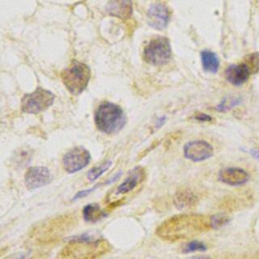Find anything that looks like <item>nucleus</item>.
<instances>
[{
  "instance_id": "obj_25",
  "label": "nucleus",
  "mask_w": 259,
  "mask_h": 259,
  "mask_svg": "<svg viewBox=\"0 0 259 259\" xmlns=\"http://www.w3.org/2000/svg\"><path fill=\"white\" fill-rule=\"evenodd\" d=\"M26 255H27V254H25V253H19V254H17V255H14V256H12V257L7 258V259H24V258L26 257Z\"/></svg>"
},
{
  "instance_id": "obj_15",
  "label": "nucleus",
  "mask_w": 259,
  "mask_h": 259,
  "mask_svg": "<svg viewBox=\"0 0 259 259\" xmlns=\"http://www.w3.org/2000/svg\"><path fill=\"white\" fill-rule=\"evenodd\" d=\"M106 217V212L97 203H89L83 208V218L86 222L95 223Z\"/></svg>"
},
{
  "instance_id": "obj_17",
  "label": "nucleus",
  "mask_w": 259,
  "mask_h": 259,
  "mask_svg": "<svg viewBox=\"0 0 259 259\" xmlns=\"http://www.w3.org/2000/svg\"><path fill=\"white\" fill-rule=\"evenodd\" d=\"M112 165V162L110 160L104 161L101 164H99L98 166H95L93 168H91L88 172H87V179L89 181H94L96 179H98L103 173H105Z\"/></svg>"
},
{
  "instance_id": "obj_1",
  "label": "nucleus",
  "mask_w": 259,
  "mask_h": 259,
  "mask_svg": "<svg viewBox=\"0 0 259 259\" xmlns=\"http://www.w3.org/2000/svg\"><path fill=\"white\" fill-rule=\"evenodd\" d=\"M94 120L98 131L111 135L118 133L124 126L126 118L118 105L105 101L98 106Z\"/></svg>"
},
{
  "instance_id": "obj_16",
  "label": "nucleus",
  "mask_w": 259,
  "mask_h": 259,
  "mask_svg": "<svg viewBox=\"0 0 259 259\" xmlns=\"http://www.w3.org/2000/svg\"><path fill=\"white\" fill-rule=\"evenodd\" d=\"M201 63L205 71L215 73L219 70L220 62L217 55L209 51L201 52Z\"/></svg>"
},
{
  "instance_id": "obj_12",
  "label": "nucleus",
  "mask_w": 259,
  "mask_h": 259,
  "mask_svg": "<svg viewBox=\"0 0 259 259\" xmlns=\"http://www.w3.org/2000/svg\"><path fill=\"white\" fill-rule=\"evenodd\" d=\"M170 18L168 9L162 4H155L152 6L148 12L149 24L157 29L164 28Z\"/></svg>"
},
{
  "instance_id": "obj_9",
  "label": "nucleus",
  "mask_w": 259,
  "mask_h": 259,
  "mask_svg": "<svg viewBox=\"0 0 259 259\" xmlns=\"http://www.w3.org/2000/svg\"><path fill=\"white\" fill-rule=\"evenodd\" d=\"M250 179L249 173L238 167L224 168L219 173V180L231 186H240L247 183Z\"/></svg>"
},
{
  "instance_id": "obj_23",
  "label": "nucleus",
  "mask_w": 259,
  "mask_h": 259,
  "mask_svg": "<svg viewBox=\"0 0 259 259\" xmlns=\"http://www.w3.org/2000/svg\"><path fill=\"white\" fill-rule=\"evenodd\" d=\"M195 118L199 121H208V120H211V117L207 114H204V113H199L198 115L195 116Z\"/></svg>"
},
{
  "instance_id": "obj_10",
  "label": "nucleus",
  "mask_w": 259,
  "mask_h": 259,
  "mask_svg": "<svg viewBox=\"0 0 259 259\" xmlns=\"http://www.w3.org/2000/svg\"><path fill=\"white\" fill-rule=\"evenodd\" d=\"M251 71L246 63L230 65L225 70L226 79L234 85H241L245 83L248 80Z\"/></svg>"
},
{
  "instance_id": "obj_11",
  "label": "nucleus",
  "mask_w": 259,
  "mask_h": 259,
  "mask_svg": "<svg viewBox=\"0 0 259 259\" xmlns=\"http://www.w3.org/2000/svg\"><path fill=\"white\" fill-rule=\"evenodd\" d=\"M145 178V171L142 167H135L128 172L126 178L121 182L116 190L115 194H125L135 189Z\"/></svg>"
},
{
  "instance_id": "obj_2",
  "label": "nucleus",
  "mask_w": 259,
  "mask_h": 259,
  "mask_svg": "<svg viewBox=\"0 0 259 259\" xmlns=\"http://www.w3.org/2000/svg\"><path fill=\"white\" fill-rule=\"evenodd\" d=\"M199 227V218L196 215L181 214L164 222L159 227L157 233L161 238L166 240H177L190 237Z\"/></svg>"
},
{
  "instance_id": "obj_7",
  "label": "nucleus",
  "mask_w": 259,
  "mask_h": 259,
  "mask_svg": "<svg viewBox=\"0 0 259 259\" xmlns=\"http://www.w3.org/2000/svg\"><path fill=\"white\" fill-rule=\"evenodd\" d=\"M184 156L193 162H201L209 159L213 155L212 146L202 140L190 141L184 146Z\"/></svg>"
},
{
  "instance_id": "obj_4",
  "label": "nucleus",
  "mask_w": 259,
  "mask_h": 259,
  "mask_svg": "<svg viewBox=\"0 0 259 259\" xmlns=\"http://www.w3.org/2000/svg\"><path fill=\"white\" fill-rule=\"evenodd\" d=\"M55 99V95L45 89L38 88L32 93L25 94L21 100V109L26 113H39L49 108Z\"/></svg>"
},
{
  "instance_id": "obj_8",
  "label": "nucleus",
  "mask_w": 259,
  "mask_h": 259,
  "mask_svg": "<svg viewBox=\"0 0 259 259\" xmlns=\"http://www.w3.org/2000/svg\"><path fill=\"white\" fill-rule=\"evenodd\" d=\"M52 181L51 171L47 167L34 166L27 169L24 175V183L28 190H35Z\"/></svg>"
},
{
  "instance_id": "obj_22",
  "label": "nucleus",
  "mask_w": 259,
  "mask_h": 259,
  "mask_svg": "<svg viewBox=\"0 0 259 259\" xmlns=\"http://www.w3.org/2000/svg\"><path fill=\"white\" fill-rule=\"evenodd\" d=\"M99 185H95L93 188H90V189H86V190H82V191H80V192H78L75 196H74V200H76V199H79V198H81V197H84V196H86L87 194H89V193H91L92 191H94L97 187H98Z\"/></svg>"
},
{
  "instance_id": "obj_21",
  "label": "nucleus",
  "mask_w": 259,
  "mask_h": 259,
  "mask_svg": "<svg viewBox=\"0 0 259 259\" xmlns=\"http://www.w3.org/2000/svg\"><path fill=\"white\" fill-rule=\"evenodd\" d=\"M251 71V73L259 72V53H254L248 56L246 63Z\"/></svg>"
},
{
  "instance_id": "obj_26",
  "label": "nucleus",
  "mask_w": 259,
  "mask_h": 259,
  "mask_svg": "<svg viewBox=\"0 0 259 259\" xmlns=\"http://www.w3.org/2000/svg\"><path fill=\"white\" fill-rule=\"evenodd\" d=\"M187 259H211L210 257L208 256H205V255H197V256H192V257H189Z\"/></svg>"
},
{
  "instance_id": "obj_20",
  "label": "nucleus",
  "mask_w": 259,
  "mask_h": 259,
  "mask_svg": "<svg viewBox=\"0 0 259 259\" xmlns=\"http://www.w3.org/2000/svg\"><path fill=\"white\" fill-rule=\"evenodd\" d=\"M206 245L200 241H191L184 245L183 252L190 253V252H196V251H205Z\"/></svg>"
},
{
  "instance_id": "obj_14",
  "label": "nucleus",
  "mask_w": 259,
  "mask_h": 259,
  "mask_svg": "<svg viewBox=\"0 0 259 259\" xmlns=\"http://www.w3.org/2000/svg\"><path fill=\"white\" fill-rule=\"evenodd\" d=\"M197 201L196 196L189 190L184 189L178 191L174 196V203L177 208L184 209L194 205Z\"/></svg>"
},
{
  "instance_id": "obj_24",
  "label": "nucleus",
  "mask_w": 259,
  "mask_h": 259,
  "mask_svg": "<svg viewBox=\"0 0 259 259\" xmlns=\"http://www.w3.org/2000/svg\"><path fill=\"white\" fill-rule=\"evenodd\" d=\"M249 153H250V155H251L254 159H256V160L259 161V150H257V149H251V150L249 151Z\"/></svg>"
},
{
  "instance_id": "obj_5",
  "label": "nucleus",
  "mask_w": 259,
  "mask_h": 259,
  "mask_svg": "<svg viewBox=\"0 0 259 259\" xmlns=\"http://www.w3.org/2000/svg\"><path fill=\"white\" fill-rule=\"evenodd\" d=\"M145 60L156 66L164 65L171 58V46L166 37L157 36L153 38L145 48Z\"/></svg>"
},
{
  "instance_id": "obj_13",
  "label": "nucleus",
  "mask_w": 259,
  "mask_h": 259,
  "mask_svg": "<svg viewBox=\"0 0 259 259\" xmlns=\"http://www.w3.org/2000/svg\"><path fill=\"white\" fill-rule=\"evenodd\" d=\"M106 10L110 15L118 18H128L133 11L132 0H109Z\"/></svg>"
},
{
  "instance_id": "obj_19",
  "label": "nucleus",
  "mask_w": 259,
  "mask_h": 259,
  "mask_svg": "<svg viewBox=\"0 0 259 259\" xmlns=\"http://www.w3.org/2000/svg\"><path fill=\"white\" fill-rule=\"evenodd\" d=\"M230 222V218L226 213H217L210 217L209 227L212 229H220Z\"/></svg>"
},
{
  "instance_id": "obj_3",
  "label": "nucleus",
  "mask_w": 259,
  "mask_h": 259,
  "mask_svg": "<svg viewBox=\"0 0 259 259\" xmlns=\"http://www.w3.org/2000/svg\"><path fill=\"white\" fill-rule=\"evenodd\" d=\"M90 69L87 65L73 61L63 72L62 81L72 94H80L87 86L90 79Z\"/></svg>"
},
{
  "instance_id": "obj_6",
  "label": "nucleus",
  "mask_w": 259,
  "mask_h": 259,
  "mask_svg": "<svg viewBox=\"0 0 259 259\" xmlns=\"http://www.w3.org/2000/svg\"><path fill=\"white\" fill-rule=\"evenodd\" d=\"M89 151L83 147H75L69 150L63 158V167L68 173H76L85 168L90 162Z\"/></svg>"
},
{
  "instance_id": "obj_18",
  "label": "nucleus",
  "mask_w": 259,
  "mask_h": 259,
  "mask_svg": "<svg viewBox=\"0 0 259 259\" xmlns=\"http://www.w3.org/2000/svg\"><path fill=\"white\" fill-rule=\"evenodd\" d=\"M242 103V99L239 97H226L223 99V101L218 105L217 109L220 111H227L235 106Z\"/></svg>"
}]
</instances>
